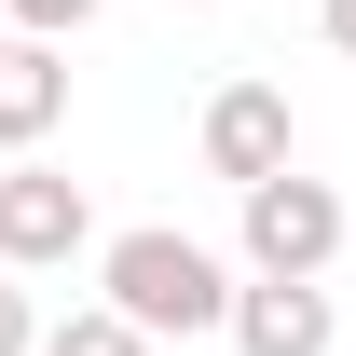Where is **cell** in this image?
Wrapping results in <instances>:
<instances>
[{
    "label": "cell",
    "instance_id": "obj_1",
    "mask_svg": "<svg viewBox=\"0 0 356 356\" xmlns=\"http://www.w3.org/2000/svg\"><path fill=\"white\" fill-rule=\"evenodd\" d=\"M96 288H110V315H124V329H151V343H206V329H233V274H220V247H192V233H165V220L110 233Z\"/></svg>",
    "mask_w": 356,
    "mask_h": 356
},
{
    "label": "cell",
    "instance_id": "obj_2",
    "mask_svg": "<svg viewBox=\"0 0 356 356\" xmlns=\"http://www.w3.org/2000/svg\"><path fill=\"white\" fill-rule=\"evenodd\" d=\"M233 206H247V274H274V288H315V274L343 261V192H329V178H261V192H233Z\"/></svg>",
    "mask_w": 356,
    "mask_h": 356
},
{
    "label": "cell",
    "instance_id": "obj_3",
    "mask_svg": "<svg viewBox=\"0 0 356 356\" xmlns=\"http://www.w3.org/2000/svg\"><path fill=\"white\" fill-rule=\"evenodd\" d=\"M83 247H96L83 178H55V165H0V274H55V261H83Z\"/></svg>",
    "mask_w": 356,
    "mask_h": 356
},
{
    "label": "cell",
    "instance_id": "obj_4",
    "mask_svg": "<svg viewBox=\"0 0 356 356\" xmlns=\"http://www.w3.org/2000/svg\"><path fill=\"white\" fill-rule=\"evenodd\" d=\"M206 178H233V192L288 178V96L274 83H220L206 96Z\"/></svg>",
    "mask_w": 356,
    "mask_h": 356
},
{
    "label": "cell",
    "instance_id": "obj_5",
    "mask_svg": "<svg viewBox=\"0 0 356 356\" xmlns=\"http://www.w3.org/2000/svg\"><path fill=\"white\" fill-rule=\"evenodd\" d=\"M329 329H343L329 288H274V274L233 288V343H247V356H329Z\"/></svg>",
    "mask_w": 356,
    "mask_h": 356
},
{
    "label": "cell",
    "instance_id": "obj_6",
    "mask_svg": "<svg viewBox=\"0 0 356 356\" xmlns=\"http://www.w3.org/2000/svg\"><path fill=\"white\" fill-rule=\"evenodd\" d=\"M55 124H69V55H55V42H14V55H0V151L28 165Z\"/></svg>",
    "mask_w": 356,
    "mask_h": 356
},
{
    "label": "cell",
    "instance_id": "obj_7",
    "mask_svg": "<svg viewBox=\"0 0 356 356\" xmlns=\"http://www.w3.org/2000/svg\"><path fill=\"white\" fill-rule=\"evenodd\" d=\"M42 356H165V343H151V329H124V315L96 302V315H55V329H42Z\"/></svg>",
    "mask_w": 356,
    "mask_h": 356
},
{
    "label": "cell",
    "instance_id": "obj_8",
    "mask_svg": "<svg viewBox=\"0 0 356 356\" xmlns=\"http://www.w3.org/2000/svg\"><path fill=\"white\" fill-rule=\"evenodd\" d=\"M0 14H14V42H69V28L96 14V0H0Z\"/></svg>",
    "mask_w": 356,
    "mask_h": 356
},
{
    "label": "cell",
    "instance_id": "obj_9",
    "mask_svg": "<svg viewBox=\"0 0 356 356\" xmlns=\"http://www.w3.org/2000/svg\"><path fill=\"white\" fill-rule=\"evenodd\" d=\"M0 356H42V315H28V288L0 274Z\"/></svg>",
    "mask_w": 356,
    "mask_h": 356
},
{
    "label": "cell",
    "instance_id": "obj_10",
    "mask_svg": "<svg viewBox=\"0 0 356 356\" xmlns=\"http://www.w3.org/2000/svg\"><path fill=\"white\" fill-rule=\"evenodd\" d=\"M315 28H329V42H343V55H356V0H329V14H315Z\"/></svg>",
    "mask_w": 356,
    "mask_h": 356
},
{
    "label": "cell",
    "instance_id": "obj_11",
    "mask_svg": "<svg viewBox=\"0 0 356 356\" xmlns=\"http://www.w3.org/2000/svg\"><path fill=\"white\" fill-rule=\"evenodd\" d=\"M0 55H14V14H0Z\"/></svg>",
    "mask_w": 356,
    "mask_h": 356
},
{
    "label": "cell",
    "instance_id": "obj_12",
    "mask_svg": "<svg viewBox=\"0 0 356 356\" xmlns=\"http://www.w3.org/2000/svg\"><path fill=\"white\" fill-rule=\"evenodd\" d=\"M192 14H206V0H192Z\"/></svg>",
    "mask_w": 356,
    "mask_h": 356
}]
</instances>
